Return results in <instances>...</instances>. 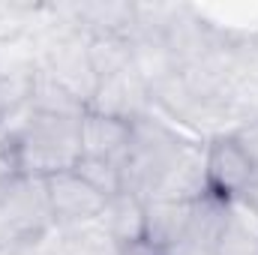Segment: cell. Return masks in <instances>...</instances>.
Listing matches in <instances>:
<instances>
[{"label": "cell", "instance_id": "6da1fadb", "mask_svg": "<svg viewBox=\"0 0 258 255\" xmlns=\"http://www.w3.org/2000/svg\"><path fill=\"white\" fill-rule=\"evenodd\" d=\"M81 114H45L36 111L21 138L3 150L9 159V174L24 177H51L75 168L81 159V135H78Z\"/></svg>", "mask_w": 258, "mask_h": 255}, {"label": "cell", "instance_id": "7a4b0ae2", "mask_svg": "<svg viewBox=\"0 0 258 255\" xmlns=\"http://www.w3.org/2000/svg\"><path fill=\"white\" fill-rule=\"evenodd\" d=\"M54 225L42 177L6 174L0 180V246L33 243Z\"/></svg>", "mask_w": 258, "mask_h": 255}, {"label": "cell", "instance_id": "3957f363", "mask_svg": "<svg viewBox=\"0 0 258 255\" xmlns=\"http://www.w3.org/2000/svg\"><path fill=\"white\" fill-rule=\"evenodd\" d=\"M255 180V165L237 147L234 135H216L204 147V195L231 204L243 198Z\"/></svg>", "mask_w": 258, "mask_h": 255}, {"label": "cell", "instance_id": "277c9868", "mask_svg": "<svg viewBox=\"0 0 258 255\" xmlns=\"http://www.w3.org/2000/svg\"><path fill=\"white\" fill-rule=\"evenodd\" d=\"M45 192H48V207L54 216V225H87V222H99L108 198H102L90 183H84L72 168L45 177Z\"/></svg>", "mask_w": 258, "mask_h": 255}, {"label": "cell", "instance_id": "5b68a950", "mask_svg": "<svg viewBox=\"0 0 258 255\" xmlns=\"http://www.w3.org/2000/svg\"><path fill=\"white\" fill-rule=\"evenodd\" d=\"M78 135H81V156L111 159V162L123 165L129 138H132V120L84 108L81 120H78Z\"/></svg>", "mask_w": 258, "mask_h": 255}, {"label": "cell", "instance_id": "8992f818", "mask_svg": "<svg viewBox=\"0 0 258 255\" xmlns=\"http://www.w3.org/2000/svg\"><path fill=\"white\" fill-rule=\"evenodd\" d=\"M102 231L117 249H126L135 243H147V219H144V198L132 189L117 192L108 198L102 216Z\"/></svg>", "mask_w": 258, "mask_h": 255}, {"label": "cell", "instance_id": "52a82bcc", "mask_svg": "<svg viewBox=\"0 0 258 255\" xmlns=\"http://www.w3.org/2000/svg\"><path fill=\"white\" fill-rule=\"evenodd\" d=\"M144 219H147V246L153 252H162L189 234L192 201L144 198Z\"/></svg>", "mask_w": 258, "mask_h": 255}, {"label": "cell", "instance_id": "ba28073f", "mask_svg": "<svg viewBox=\"0 0 258 255\" xmlns=\"http://www.w3.org/2000/svg\"><path fill=\"white\" fill-rule=\"evenodd\" d=\"M84 183H90L102 198H114L117 192L126 189V177H123V165L111 162V159H93V156H81L72 168Z\"/></svg>", "mask_w": 258, "mask_h": 255}, {"label": "cell", "instance_id": "9c48e42d", "mask_svg": "<svg viewBox=\"0 0 258 255\" xmlns=\"http://www.w3.org/2000/svg\"><path fill=\"white\" fill-rule=\"evenodd\" d=\"M231 135H234L237 147L246 153V159L255 165V171H258V117H255V120H246L243 126L234 129Z\"/></svg>", "mask_w": 258, "mask_h": 255}, {"label": "cell", "instance_id": "30bf717a", "mask_svg": "<svg viewBox=\"0 0 258 255\" xmlns=\"http://www.w3.org/2000/svg\"><path fill=\"white\" fill-rule=\"evenodd\" d=\"M156 255H216V252H213L210 243H201V240H192V237H183L180 243H174V246H168V249H162V252H156Z\"/></svg>", "mask_w": 258, "mask_h": 255}]
</instances>
